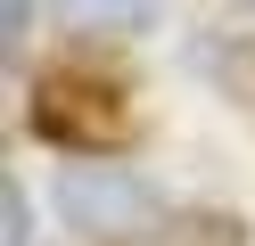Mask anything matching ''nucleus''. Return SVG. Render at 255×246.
<instances>
[{
    "instance_id": "obj_1",
    "label": "nucleus",
    "mask_w": 255,
    "mask_h": 246,
    "mask_svg": "<svg viewBox=\"0 0 255 246\" xmlns=\"http://www.w3.org/2000/svg\"><path fill=\"white\" fill-rule=\"evenodd\" d=\"M58 213H66L83 238H99V246L156 238V230L173 222L165 189H156L148 172H132V164H74V172H58Z\"/></svg>"
},
{
    "instance_id": "obj_2",
    "label": "nucleus",
    "mask_w": 255,
    "mask_h": 246,
    "mask_svg": "<svg viewBox=\"0 0 255 246\" xmlns=\"http://www.w3.org/2000/svg\"><path fill=\"white\" fill-rule=\"evenodd\" d=\"M124 90L99 74H74V66H58V74L33 82V131L50 148H66V156H107V148L124 140Z\"/></svg>"
},
{
    "instance_id": "obj_3",
    "label": "nucleus",
    "mask_w": 255,
    "mask_h": 246,
    "mask_svg": "<svg viewBox=\"0 0 255 246\" xmlns=\"http://www.w3.org/2000/svg\"><path fill=\"white\" fill-rule=\"evenodd\" d=\"M189 66H198L222 98L255 107V33H198V41H189Z\"/></svg>"
},
{
    "instance_id": "obj_4",
    "label": "nucleus",
    "mask_w": 255,
    "mask_h": 246,
    "mask_svg": "<svg viewBox=\"0 0 255 246\" xmlns=\"http://www.w3.org/2000/svg\"><path fill=\"white\" fill-rule=\"evenodd\" d=\"M148 246H247V222L222 213V205H198V213H173Z\"/></svg>"
},
{
    "instance_id": "obj_5",
    "label": "nucleus",
    "mask_w": 255,
    "mask_h": 246,
    "mask_svg": "<svg viewBox=\"0 0 255 246\" xmlns=\"http://www.w3.org/2000/svg\"><path fill=\"white\" fill-rule=\"evenodd\" d=\"M148 8L156 0H58V16L66 25H91V33H132Z\"/></svg>"
},
{
    "instance_id": "obj_6",
    "label": "nucleus",
    "mask_w": 255,
    "mask_h": 246,
    "mask_svg": "<svg viewBox=\"0 0 255 246\" xmlns=\"http://www.w3.org/2000/svg\"><path fill=\"white\" fill-rule=\"evenodd\" d=\"M0 246H33V197H25V180H8V230H0Z\"/></svg>"
},
{
    "instance_id": "obj_7",
    "label": "nucleus",
    "mask_w": 255,
    "mask_h": 246,
    "mask_svg": "<svg viewBox=\"0 0 255 246\" xmlns=\"http://www.w3.org/2000/svg\"><path fill=\"white\" fill-rule=\"evenodd\" d=\"M25 33H33V0H8V25H0V41L25 49Z\"/></svg>"
},
{
    "instance_id": "obj_8",
    "label": "nucleus",
    "mask_w": 255,
    "mask_h": 246,
    "mask_svg": "<svg viewBox=\"0 0 255 246\" xmlns=\"http://www.w3.org/2000/svg\"><path fill=\"white\" fill-rule=\"evenodd\" d=\"M231 8H247V16H255V0H231Z\"/></svg>"
}]
</instances>
